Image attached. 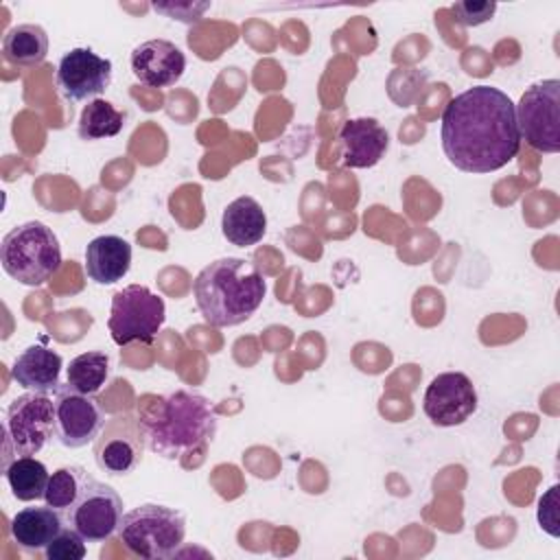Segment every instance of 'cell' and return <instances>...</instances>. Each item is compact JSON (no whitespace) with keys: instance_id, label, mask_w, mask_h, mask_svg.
<instances>
[{"instance_id":"8992f818","label":"cell","mask_w":560,"mask_h":560,"mask_svg":"<svg viewBox=\"0 0 560 560\" xmlns=\"http://www.w3.org/2000/svg\"><path fill=\"white\" fill-rule=\"evenodd\" d=\"M4 466L9 455H37L55 435V400L50 394L28 392L11 400L2 424Z\"/></svg>"},{"instance_id":"d6986e66","label":"cell","mask_w":560,"mask_h":560,"mask_svg":"<svg viewBox=\"0 0 560 560\" xmlns=\"http://www.w3.org/2000/svg\"><path fill=\"white\" fill-rule=\"evenodd\" d=\"M221 232L236 247L256 245L267 232V214L254 197H236L221 214Z\"/></svg>"},{"instance_id":"7a4b0ae2","label":"cell","mask_w":560,"mask_h":560,"mask_svg":"<svg viewBox=\"0 0 560 560\" xmlns=\"http://www.w3.org/2000/svg\"><path fill=\"white\" fill-rule=\"evenodd\" d=\"M144 446L164 457L179 459L188 453L203 451L217 433L214 405L190 389H177L155 398L151 407L138 416Z\"/></svg>"},{"instance_id":"30bf717a","label":"cell","mask_w":560,"mask_h":560,"mask_svg":"<svg viewBox=\"0 0 560 560\" xmlns=\"http://www.w3.org/2000/svg\"><path fill=\"white\" fill-rule=\"evenodd\" d=\"M63 516L66 523L85 538V542H105L118 532L122 499L112 486L92 479L81 499Z\"/></svg>"},{"instance_id":"484cf974","label":"cell","mask_w":560,"mask_h":560,"mask_svg":"<svg viewBox=\"0 0 560 560\" xmlns=\"http://www.w3.org/2000/svg\"><path fill=\"white\" fill-rule=\"evenodd\" d=\"M451 11L455 15V22L462 26H479L492 20L497 11V2H455L451 4Z\"/></svg>"},{"instance_id":"52a82bcc","label":"cell","mask_w":560,"mask_h":560,"mask_svg":"<svg viewBox=\"0 0 560 560\" xmlns=\"http://www.w3.org/2000/svg\"><path fill=\"white\" fill-rule=\"evenodd\" d=\"M166 319L164 300L144 284H129L112 295L107 328L116 346L151 343Z\"/></svg>"},{"instance_id":"ba28073f","label":"cell","mask_w":560,"mask_h":560,"mask_svg":"<svg viewBox=\"0 0 560 560\" xmlns=\"http://www.w3.org/2000/svg\"><path fill=\"white\" fill-rule=\"evenodd\" d=\"M516 112V127L521 140L540 153L560 151V81L545 79L529 85Z\"/></svg>"},{"instance_id":"7402d4cb","label":"cell","mask_w":560,"mask_h":560,"mask_svg":"<svg viewBox=\"0 0 560 560\" xmlns=\"http://www.w3.org/2000/svg\"><path fill=\"white\" fill-rule=\"evenodd\" d=\"M94 477L83 468V466H61L57 468L46 486V494L44 501L46 505L59 510L61 514H66L85 492L88 483Z\"/></svg>"},{"instance_id":"e0dca14e","label":"cell","mask_w":560,"mask_h":560,"mask_svg":"<svg viewBox=\"0 0 560 560\" xmlns=\"http://www.w3.org/2000/svg\"><path fill=\"white\" fill-rule=\"evenodd\" d=\"M131 267V245L116 234H103L85 247V273L96 284H114Z\"/></svg>"},{"instance_id":"cb8c5ba5","label":"cell","mask_w":560,"mask_h":560,"mask_svg":"<svg viewBox=\"0 0 560 560\" xmlns=\"http://www.w3.org/2000/svg\"><path fill=\"white\" fill-rule=\"evenodd\" d=\"M109 376V357L105 352L92 350L74 357L68 365V385L81 394L94 396L101 392Z\"/></svg>"},{"instance_id":"2e32d148","label":"cell","mask_w":560,"mask_h":560,"mask_svg":"<svg viewBox=\"0 0 560 560\" xmlns=\"http://www.w3.org/2000/svg\"><path fill=\"white\" fill-rule=\"evenodd\" d=\"M61 368L63 361L55 350L35 343L15 357L11 378L28 392L55 394V389L61 385Z\"/></svg>"},{"instance_id":"ffe728a7","label":"cell","mask_w":560,"mask_h":560,"mask_svg":"<svg viewBox=\"0 0 560 560\" xmlns=\"http://www.w3.org/2000/svg\"><path fill=\"white\" fill-rule=\"evenodd\" d=\"M2 55L13 66H37L48 55V35L39 24L11 26L2 37Z\"/></svg>"},{"instance_id":"7c38bea8","label":"cell","mask_w":560,"mask_h":560,"mask_svg":"<svg viewBox=\"0 0 560 560\" xmlns=\"http://www.w3.org/2000/svg\"><path fill=\"white\" fill-rule=\"evenodd\" d=\"M424 416L438 427H457L477 409V392L464 372H442L431 378L422 398Z\"/></svg>"},{"instance_id":"5bb4252c","label":"cell","mask_w":560,"mask_h":560,"mask_svg":"<svg viewBox=\"0 0 560 560\" xmlns=\"http://www.w3.org/2000/svg\"><path fill=\"white\" fill-rule=\"evenodd\" d=\"M131 72L147 88H171L186 70V55L171 39H147L131 50Z\"/></svg>"},{"instance_id":"9a60e30c","label":"cell","mask_w":560,"mask_h":560,"mask_svg":"<svg viewBox=\"0 0 560 560\" xmlns=\"http://www.w3.org/2000/svg\"><path fill=\"white\" fill-rule=\"evenodd\" d=\"M343 164L348 168H370L381 162L389 147V136L376 118H350L339 131Z\"/></svg>"},{"instance_id":"d4e9b609","label":"cell","mask_w":560,"mask_h":560,"mask_svg":"<svg viewBox=\"0 0 560 560\" xmlns=\"http://www.w3.org/2000/svg\"><path fill=\"white\" fill-rule=\"evenodd\" d=\"M85 538L70 525H66L44 549V556L48 560H81L85 558Z\"/></svg>"},{"instance_id":"9c48e42d","label":"cell","mask_w":560,"mask_h":560,"mask_svg":"<svg viewBox=\"0 0 560 560\" xmlns=\"http://www.w3.org/2000/svg\"><path fill=\"white\" fill-rule=\"evenodd\" d=\"M55 400V438L66 448H83L92 444L103 427L105 413L94 396L72 389L68 383L52 394Z\"/></svg>"},{"instance_id":"8fae6325","label":"cell","mask_w":560,"mask_h":560,"mask_svg":"<svg viewBox=\"0 0 560 560\" xmlns=\"http://www.w3.org/2000/svg\"><path fill=\"white\" fill-rule=\"evenodd\" d=\"M55 81L66 101H94L112 83V61L92 48H72L59 59Z\"/></svg>"},{"instance_id":"ac0fdd59","label":"cell","mask_w":560,"mask_h":560,"mask_svg":"<svg viewBox=\"0 0 560 560\" xmlns=\"http://www.w3.org/2000/svg\"><path fill=\"white\" fill-rule=\"evenodd\" d=\"M66 516L50 505L24 508L11 518V538L24 551H44L48 542L66 527Z\"/></svg>"},{"instance_id":"4fadbf2b","label":"cell","mask_w":560,"mask_h":560,"mask_svg":"<svg viewBox=\"0 0 560 560\" xmlns=\"http://www.w3.org/2000/svg\"><path fill=\"white\" fill-rule=\"evenodd\" d=\"M142 446L144 440L138 420L116 416L112 422H105L101 438L94 440V459L107 475H127L140 464Z\"/></svg>"},{"instance_id":"3957f363","label":"cell","mask_w":560,"mask_h":560,"mask_svg":"<svg viewBox=\"0 0 560 560\" xmlns=\"http://www.w3.org/2000/svg\"><path fill=\"white\" fill-rule=\"evenodd\" d=\"M267 293V282L256 265L245 258H219L206 265L195 282L192 295L203 319L214 328L247 322Z\"/></svg>"},{"instance_id":"5b68a950","label":"cell","mask_w":560,"mask_h":560,"mask_svg":"<svg viewBox=\"0 0 560 560\" xmlns=\"http://www.w3.org/2000/svg\"><path fill=\"white\" fill-rule=\"evenodd\" d=\"M116 534L133 556L158 560L173 556L184 542L186 521L168 505L142 503L122 514Z\"/></svg>"},{"instance_id":"603a6c76","label":"cell","mask_w":560,"mask_h":560,"mask_svg":"<svg viewBox=\"0 0 560 560\" xmlns=\"http://www.w3.org/2000/svg\"><path fill=\"white\" fill-rule=\"evenodd\" d=\"M122 112L114 107V103L105 98H94L90 101L79 116V138L81 140H101V138H112L120 133L122 129Z\"/></svg>"},{"instance_id":"6da1fadb","label":"cell","mask_w":560,"mask_h":560,"mask_svg":"<svg viewBox=\"0 0 560 560\" xmlns=\"http://www.w3.org/2000/svg\"><path fill=\"white\" fill-rule=\"evenodd\" d=\"M442 149L464 173H492L521 149L514 101L499 88L472 85L453 96L442 112Z\"/></svg>"},{"instance_id":"4316f807","label":"cell","mask_w":560,"mask_h":560,"mask_svg":"<svg viewBox=\"0 0 560 560\" xmlns=\"http://www.w3.org/2000/svg\"><path fill=\"white\" fill-rule=\"evenodd\" d=\"M153 9L173 20L195 24L201 20L203 11L210 9V2H153Z\"/></svg>"},{"instance_id":"277c9868","label":"cell","mask_w":560,"mask_h":560,"mask_svg":"<svg viewBox=\"0 0 560 560\" xmlns=\"http://www.w3.org/2000/svg\"><path fill=\"white\" fill-rule=\"evenodd\" d=\"M0 262L7 276L20 284L42 287L61 267V245L48 225L26 221L4 234Z\"/></svg>"},{"instance_id":"44dd1931","label":"cell","mask_w":560,"mask_h":560,"mask_svg":"<svg viewBox=\"0 0 560 560\" xmlns=\"http://www.w3.org/2000/svg\"><path fill=\"white\" fill-rule=\"evenodd\" d=\"M4 479L18 501H37L44 499L50 475L39 459H35L33 455H24L13 457L4 466Z\"/></svg>"},{"instance_id":"83f0119b","label":"cell","mask_w":560,"mask_h":560,"mask_svg":"<svg viewBox=\"0 0 560 560\" xmlns=\"http://www.w3.org/2000/svg\"><path fill=\"white\" fill-rule=\"evenodd\" d=\"M558 486L549 488V492L545 497H540L538 501V523L540 527H545L551 536H558V516H556V508H558Z\"/></svg>"}]
</instances>
